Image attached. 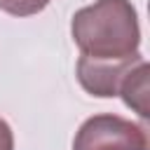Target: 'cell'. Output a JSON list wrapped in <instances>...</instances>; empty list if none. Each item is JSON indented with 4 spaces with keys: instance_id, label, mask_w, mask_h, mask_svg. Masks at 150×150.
I'll return each mask as SVG.
<instances>
[{
    "instance_id": "6da1fadb",
    "label": "cell",
    "mask_w": 150,
    "mask_h": 150,
    "mask_svg": "<svg viewBox=\"0 0 150 150\" xmlns=\"http://www.w3.org/2000/svg\"><path fill=\"white\" fill-rule=\"evenodd\" d=\"M70 33L82 56L89 59H134L141 45L136 9L129 0H96L75 12Z\"/></svg>"
},
{
    "instance_id": "7a4b0ae2",
    "label": "cell",
    "mask_w": 150,
    "mask_h": 150,
    "mask_svg": "<svg viewBox=\"0 0 150 150\" xmlns=\"http://www.w3.org/2000/svg\"><path fill=\"white\" fill-rule=\"evenodd\" d=\"M73 150H148V134L120 115H94L77 129Z\"/></svg>"
},
{
    "instance_id": "3957f363",
    "label": "cell",
    "mask_w": 150,
    "mask_h": 150,
    "mask_svg": "<svg viewBox=\"0 0 150 150\" xmlns=\"http://www.w3.org/2000/svg\"><path fill=\"white\" fill-rule=\"evenodd\" d=\"M138 61H143V56L122 59V61L80 56V61H77V80H80V84L84 87V91H89L91 96L110 98V96H117L124 75H127Z\"/></svg>"
},
{
    "instance_id": "277c9868",
    "label": "cell",
    "mask_w": 150,
    "mask_h": 150,
    "mask_svg": "<svg viewBox=\"0 0 150 150\" xmlns=\"http://www.w3.org/2000/svg\"><path fill=\"white\" fill-rule=\"evenodd\" d=\"M148 73H150L148 63L145 61H138L124 75V80L120 84V91H117V94H122L124 103L131 110H136L143 120L150 115V108H148Z\"/></svg>"
},
{
    "instance_id": "5b68a950",
    "label": "cell",
    "mask_w": 150,
    "mask_h": 150,
    "mask_svg": "<svg viewBox=\"0 0 150 150\" xmlns=\"http://www.w3.org/2000/svg\"><path fill=\"white\" fill-rule=\"evenodd\" d=\"M49 0H0V9L12 16H33L42 12Z\"/></svg>"
},
{
    "instance_id": "8992f818",
    "label": "cell",
    "mask_w": 150,
    "mask_h": 150,
    "mask_svg": "<svg viewBox=\"0 0 150 150\" xmlns=\"http://www.w3.org/2000/svg\"><path fill=\"white\" fill-rule=\"evenodd\" d=\"M0 150H14V136L9 124L0 117Z\"/></svg>"
}]
</instances>
